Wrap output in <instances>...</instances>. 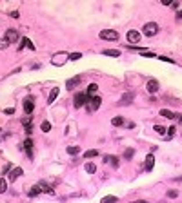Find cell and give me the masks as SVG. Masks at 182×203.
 Segmentation results:
<instances>
[{"label":"cell","instance_id":"4","mask_svg":"<svg viewBox=\"0 0 182 203\" xmlns=\"http://www.w3.org/2000/svg\"><path fill=\"white\" fill-rule=\"evenodd\" d=\"M87 104H89V105H87V111H97L98 109V107H100V104H102V100H100V96H93L89 102H87Z\"/></svg>","mask_w":182,"mask_h":203},{"label":"cell","instance_id":"13","mask_svg":"<svg viewBox=\"0 0 182 203\" xmlns=\"http://www.w3.org/2000/svg\"><path fill=\"white\" fill-rule=\"evenodd\" d=\"M153 165H155V158H153V154H147V156H146V169H147V171H151Z\"/></svg>","mask_w":182,"mask_h":203},{"label":"cell","instance_id":"29","mask_svg":"<svg viewBox=\"0 0 182 203\" xmlns=\"http://www.w3.org/2000/svg\"><path fill=\"white\" fill-rule=\"evenodd\" d=\"M167 198H171V200L179 198V191H167Z\"/></svg>","mask_w":182,"mask_h":203},{"label":"cell","instance_id":"15","mask_svg":"<svg viewBox=\"0 0 182 203\" xmlns=\"http://www.w3.org/2000/svg\"><path fill=\"white\" fill-rule=\"evenodd\" d=\"M97 91H98V85L97 84H89V87H87V91H86L87 98H91V94H95Z\"/></svg>","mask_w":182,"mask_h":203},{"label":"cell","instance_id":"3","mask_svg":"<svg viewBox=\"0 0 182 203\" xmlns=\"http://www.w3.org/2000/svg\"><path fill=\"white\" fill-rule=\"evenodd\" d=\"M100 38L102 40H117L118 33L113 31V29H106V31H100Z\"/></svg>","mask_w":182,"mask_h":203},{"label":"cell","instance_id":"42","mask_svg":"<svg viewBox=\"0 0 182 203\" xmlns=\"http://www.w3.org/2000/svg\"><path fill=\"white\" fill-rule=\"evenodd\" d=\"M9 169H11V165H9V163H8V165H6V167H4V171H2V172H4V174H6V172H8V171H9Z\"/></svg>","mask_w":182,"mask_h":203},{"label":"cell","instance_id":"26","mask_svg":"<svg viewBox=\"0 0 182 203\" xmlns=\"http://www.w3.org/2000/svg\"><path fill=\"white\" fill-rule=\"evenodd\" d=\"M40 129H42L44 132H49V131H51V123H49V121H42V125H40Z\"/></svg>","mask_w":182,"mask_h":203},{"label":"cell","instance_id":"10","mask_svg":"<svg viewBox=\"0 0 182 203\" xmlns=\"http://www.w3.org/2000/svg\"><path fill=\"white\" fill-rule=\"evenodd\" d=\"M80 84V76H75V78H69L66 82V89H75V87Z\"/></svg>","mask_w":182,"mask_h":203},{"label":"cell","instance_id":"33","mask_svg":"<svg viewBox=\"0 0 182 203\" xmlns=\"http://www.w3.org/2000/svg\"><path fill=\"white\" fill-rule=\"evenodd\" d=\"M133 152H135V151H133V149H127V151H126V152H124V156H126V158H127V160H129V158H131V156H133Z\"/></svg>","mask_w":182,"mask_h":203},{"label":"cell","instance_id":"1","mask_svg":"<svg viewBox=\"0 0 182 203\" xmlns=\"http://www.w3.org/2000/svg\"><path fill=\"white\" fill-rule=\"evenodd\" d=\"M142 31H144L146 36H155V35L158 33V25L155 24V22H147L144 27H142Z\"/></svg>","mask_w":182,"mask_h":203},{"label":"cell","instance_id":"40","mask_svg":"<svg viewBox=\"0 0 182 203\" xmlns=\"http://www.w3.org/2000/svg\"><path fill=\"white\" fill-rule=\"evenodd\" d=\"M171 8H173V9H179V2H175V0H173V2H171Z\"/></svg>","mask_w":182,"mask_h":203},{"label":"cell","instance_id":"32","mask_svg":"<svg viewBox=\"0 0 182 203\" xmlns=\"http://www.w3.org/2000/svg\"><path fill=\"white\" fill-rule=\"evenodd\" d=\"M140 53H142L144 56H149V58H153V56H155V53H151V51H146V49H142Z\"/></svg>","mask_w":182,"mask_h":203},{"label":"cell","instance_id":"36","mask_svg":"<svg viewBox=\"0 0 182 203\" xmlns=\"http://www.w3.org/2000/svg\"><path fill=\"white\" fill-rule=\"evenodd\" d=\"M33 132V125L29 123V125H26V134H31Z\"/></svg>","mask_w":182,"mask_h":203},{"label":"cell","instance_id":"20","mask_svg":"<svg viewBox=\"0 0 182 203\" xmlns=\"http://www.w3.org/2000/svg\"><path fill=\"white\" fill-rule=\"evenodd\" d=\"M57 96H58V89L55 87V89H51V94H49V98H48V104H53Z\"/></svg>","mask_w":182,"mask_h":203},{"label":"cell","instance_id":"14","mask_svg":"<svg viewBox=\"0 0 182 203\" xmlns=\"http://www.w3.org/2000/svg\"><path fill=\"white\" fill-rule=\"evenodd\" d=\"M22 47H28V49H33V51H35V45H33V42H31L29 38H24V40H22V45H18V49H22Z\"/></svg>","mask_w":182,"mask_h":203},{"label":"cell","instance_id":"46","mask_svg":"<svg viewBox=\"0 0 182 203\" xmlns=\"http://www.w3.org/2000/svg\"><path fill=\"white\" fill-rule=\"evenodd\" d=\"M179 180H182V176H179Z\"/></svg>","mask_w":182,"mask_h":203},{"label":"cell","instance_id":"23","mask_svg":"<svg viewBox=\"0 0 182 203\" xmlns=\"http://www.w3.org/2000/svg\"><path fill=\"white\" fill-rule=\"evenodd\" d=\"M111 123L115 125V127H118V125H124V118H122V116H115V118L111 120Z\"/></svg>","mask_w":182,"mask_h":203},{"label":"cell","instance_id":"21","mask_svg":"<svg viewBox=\"0 0 182 203\" xmlns=\"http://www.w3.org/2000/svg\"><path fill=\"white\" fill-rule=\"evenodd\" d=\"M95 156H98V151H97V149H91V151H86V152H84V158H95Z\"/></svg>","mask_w":182,"mask_h":203},{"label":"cell","instance_id":"27","mask_svg":"<svg viewBox=\"0 0 182 203\" xmlns=\"http://www.w3.org/2000/svg\"><path fill=\"white\" fill-rule=\"evenodd\" d=\"M102 203H117V196H106Z\"/></svg>","mask_w":182,"mask_h":203},{"label":"cell","instance_id":"28","mask_svg":"<svg viewBox=\"0 0 182 203\" xmlns=\"http://www.w3.org/2000/svg\"><path fill=\"white\" fill-rule=\"evenodd\" d=\"M86 171L89 172V174H93L97 171V167H95V163H86Z\"/></svg>","mask_w":182,"mask_h":203},{"label":"cell","instance_id":"43","mask_svg":"<svg viewBox=\"0 0 182 203\" xmlns=\"http://www.w3.org/2000/svg\"><path fill=\"white\" fill-rule=\"evenodd\" d=\"M175 118H179V123L182 125V114H180V116H175Z\"/></svg>","mask_w":182,"mask_h":203},{"label":"cell","instance_id":"34","mask_svg":"<svg viewBox=\"0 0 182 203\" xmlns=\"http://www.w3.org/2000/svg\"><path fill=\"white\" fill-rule=\"evenodd\" d=\"M8 44H9V42H8L6 38H4V40H0V49H6V47H8Z\"/></svg>","mask_w":182,"mask_h":203},{"label":"cell","instance_id":"41","mask_svg":"<svg viewBox=\"0 0 182 203\" xmlns=\"http://www.w3.org/2000/svg\"><path fill=\"white\" fill-rule=\"evenodd\" d=\"M171 2H173V0H162V4H164V5H171Z\"/></svg>","mask_w":182,"mask_h":203},{"label":"cell","instance_id":"18","mask_svg":"<svg viewBox=\"0 0 182 203\" xmlns=\"http://www.w3.org/2000/svg\"><path fill=\"white\" fill-rule=\"evenodd\" d=\"M160 116H164V118H170V120H173L175 116H177V114H173L170 109H162L160 111Z\"/></svg>","mask_w":182,"mask_h":203},{"label":"cell","instance_id":"12","mask_svg":"<svg viewBox=\"0 0 182 203\" xmlns=\"http://www.w3.org/2000/svg\"><path fill=\"white\" fill-rule=\"evenodd\" d=\"M22 169H20V167H17V169H13V171H11V174H9V180L11 181H15L17 178H18V176H22Z\"/></svg>","mask_w":182,"mask_h":203},{"label":"cell","instance_id":"37","mask_svg":"<svg viewBox=\"0 0 182 203\" xmlns=\"http://www.w3.org/2000/svg\"><path fill=\"white\" fill-rule=\"evenodd\" d=\"M175 131H177L175 127H170V129H167V136H173V134H175Z\"/></svg>","mask_w":182,"mask_h":203},{"label":"cell","instance_id":"47","mask_svg":"<svg viewBox=\"0 0 182 203\" xmlns=\"http://www.w3.org/2000/svg\"><path fill=\"white\" fill-rule=\"evenodd\" d=\"M0 132H2V129H0Z\"/></svg>","mask_w":182,"mask_h":203},{"label":"cell","instance_id":"44","mask_svg":"<svg viewBox=\"0 0 182 203\" xmlns=\"http://www.w3.org/2000/svg\"><path fill=\"white\" fill-rule=\"evenodd\" d=\"M177 18H182V9H180V11L177 13Z\"/></svg>","mask_w":182,"mask_h":203},{"label":"cell","instance_id":"38","mask_svg":"<svg viewBox=\"0 0 182 203\" xmlns=\"http://www.w3.org/2000/svg\"><path fill=\"white\" fill-rule=\"evenodd\" d=\"M22 123L24 125H29L31 123V118H22Z\"/></svg>","mask_w":182,"mask_h":203},{"label":"cell","instance_id":"6","mask_svg":"<svg viewBox=\"0 0 182 203\" xmlns=\"http://www.w3.org/2000/svg\"><path fill=\"white\" fill-rule=\"evenodd\" d=\"M6 40H8V42H17L18 40V31L17 29H8L6 31Z\"/></svg>","mask_w":182,"mask_h":203},{"label":"cell","instance_id":"16","mask_svg":"<svg viewBox=\"0 0 182 203\" xmlns=\"http://www.w3.org/2000/svg\"><path fill=\"white\" fill-rule=\"evenodd\" d=\"M66 151H67V154L75 156V154H78V152H80V147H77V145H69V147L66 149Z\"/></svg>","mask_w":182,"mask_h":203},{"label":"cell","instance_id":"25","mask_svg":"<svg viewBox=\"0 0 182 203\" xmlns=\"http://www.w3.org/2000/svg\"><path fill=\"white\" fill-rule=\"evenodd\" d=\"M6 191H8V181H6L4 178H0V192H6Z\"/></svg>","mask_w":182,"mask_h":203},{"label":"cell","instance_id":"17","mask_svg":"<svg viewBox=\"0 0 182 203\" xmlns=\"http://www.w3.org/2000/svg\"><path fill=\"white\" fill-rule=\"evenodd\" d=\"M104 161H109L113 167H118V161H120V160H118L117 156H106V158H104Z\"/></svg>","mask_w":182,"mask_h":203},{"label":"cell","instance_id":"39","mask_svg":"<svg viewBox=\"0 0 182 203\" xmlns=\"http://www.w3.org/2000/svg\"><path fill=\"white\" fill-rule=\"evenodd\" d=\"M15 112V109H13V107H8V109H6V114H13Z\"/></svg>","mask_w":182,"mask_h":203},{"label":"cell","instance_id":"5","mask_svg":"<svg viewBox=\"0 0 182 203\" xmlns=\"http://www.w3.org/2000/svg\"><path fill=\"white\" fill-rule=\"evenodd\" d=\"M33 109H35L33 98H31V96H28V98L24 100V112H26V114H31V112H33Z\"/></svg>","mask_w":182,"mask_h":203},{"label":"cell","instance_id":"24","mask_svg":"<svg viewBox=\"0 0 182 203\" xmlns=\"http://www.w3.org/2000/svg\"><path fill=\"white\" fill-rule=\"evenodd\" d=\"M40 192H42V189H40V185H37V187H31V191H29V196L33 198V196H38Z\"/></svg>","mask_w":182,"mask_h":203},{"label":"cell","instance_id":"11","mask_svg":"<svg viewBox=\"0 0 182 203\" xmlns=\"http://www.w3.org/2000/svg\"><path fill=\"white\" fill-rule=\"evenodd\" d=\"M131 102H133V93H126L124 96L120 98V104H122V105H129Z\"/></svg>","mask_w":182,"mask_h":203},{"label":"cell","instance_id":"30","mask_svg":"<svg viewBox=\"0 0 182 203\" xmlns=\"http://www.w3.org/2000/svg\"><path fill=\"white\" fill-rule=\"evenodd\" d=\"M80 58H82L80 53H71V55H69V60H73V62H75V60H80Z\"/></svg>","mask_w":182,"mask_h":203},{"label":"cell","instance_id":"7","mask_svg":"<svg viewBox=\"0 0 182 203\" xmlns=\"http://www.w3.org/2000/svg\"><path fill=\"white\" fill-rule=\"evenodd\" d=\"M140 40V33L138 31H127V42L129 44H137Z\"/></svg>","mask_w":182,"mask_h":203},{"label":"cell","instance_id":"22","mask_svg":"<svg viewBox=\"0 0 182 203\" xmlns=\"http://www.w3.org/2000/svg\"><path fill=\"white\" fill-rule=\"evenodd\" d=\"M104 55L106 56H120V51H117V49H106Z\"/></svg>","mask_w":182,"mask_h":203},{"label":"cell","instance_id":"31","mask_svg":"<svg viewBox=\"0 0 182 203\" xmlns=\"http://www.w3.org/2000/svg\"><path fill=\"white\" fill-rule=\"evenodd\" d=\"M153 129H155V131H157L158 134H164V132H166V129H164V127H162V125H155V127H153Z\"/></svg>","mask_w":182,"mask_h":203},{"label":"cell","instance_id":"9","mask_svg":"<svg viewBox=\"0 0 182 203\" xmlns=\"http://www.w3.org/2000/svg\"><path fill=\"white\" fill-rule=\"evenodd\" d=\"M146 89H147V93H157L158 91V82L157 80H149V82H147V85H146Z\"/></svg>","mask_w":182,"mask_h":203},{"label":"cell","instance_id":"35","mask_svg":"<svg viewBox=\"0 0 182 203\" xmlns=\"http://www.w3.org/2000/svg\"><path fill=\"white\" fill-rule=\"evenodd\" d=\"M160 60H164V62H167V64H175V60L167 58V56H160Z\"/></svg>","mask_w":182,"mask_h":203},{"label":"cell","instance_id":"19","mask_svg":"<svg viewBox=\"0 0 182 203\" xmlns=\"http://www.w3.org/2000/svg\"><path fill=\"white\" fill-rule=\"evenodd\" d=\"M40 189H42V192H46V194H49V196H55V191H53L51 187H48L46 183H40Z\"/></svg>","mask_w":182,"mask_h":203},{"label":"cell","instance_id":"2","mask_svg":"<svg viewBox=\"0 0 182 203\" xmlns=\"http://www.w3.org/2000/svg\"><path fill=\"white\" fill-rule=\"evenodd\" d=\"M89 102V98H87V94L86 93H78L77 96H75V109H80V107H84V104H87Z\"/></svg>","mask_w":182,"mask_h":203},{"label":"cell","instance_id":"8","mask_svg":"<svg viewBox=\"0 0 182 203\" xmlns=\"http://www.w3.org/2000/svg\"><path fill=\"white\" fill-rule=\"evenodd\" d=\"M22 147H24V151L28 152V156H29V158H33V141H31V138H28V140H26Z\"/></svg>","mask_w":182,"mask_h":203},{"label":"cell","instance_id":"45","mask_svg":"<svg viewBox=\"0 0 182 203\" xmlns=\"http://www.w3.org/2000/svg\"><path fill=\"white\" fill-rule=\"evenodd\" d=\"M135 203H147V201H144V200H138V201H135Z\"/></svg>","mask_w":182,"mask_h":203}]
</instances>
